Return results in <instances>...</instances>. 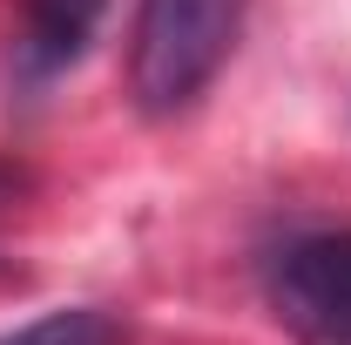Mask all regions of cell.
<instances>
[{"instance_id": "5", "label": "cell", "mask_w": 351, "mask_h": 345, "mask_svg": "<svg viewBox=\"0 0 351 345\" xmlns=\"http://www.w3.org/2000/svg\"><path fill=\"white\" fill-rule=\"evenodd\" d=\"M21 197H27V170L0 156V210H7V203H21Z\"/></svg>"}, {"instance_id": "1", "label": "cell", "mask_w": 351, "mask_h": 345, "mask_svg": "<svg viewBox=\"0 0 351 345\" xmlns=\"http://www.w3.org/2000/svg\"><path fill=\"white\" fill-rule=\"evenodd\" d=\"M250 0H142L135 14V47H129V82L149 115L189 109L217 82L230 47L243 34Z\"/></svg>"}, {"instance_id": "2", "label": "cell", "mask_w": 351, "mask_h": 345, "mask_svg": "<svg viewBox=\"0 0 351 345\" xmlns=\"http://www.w3.org/2000/svg\"><path fill=\"white\" fill-rule=\"evenodd\" d=\"M270 304L304 345H351V230H317L270 258Z\"/></svg>"}, {"instance_id": "3", "label": "cell", "mask_w": 351, "mask_h": 345, "mask_svg": "<svg viewBox=\"0 0 351 345\" xmlns=\"http://www.w3.org/2000/svg\"><path fill=\"white\" fill-rule=\"evenodd\" d=\"M115 0H27V34H21V68L41 82L75 68L95 41V27L108 21Z\"/></svg>"}, {"instance_id": "4", "label": "cell", "mask_w": 351, "mask_h": 345, "mask_svg": "<svg viewBox=\"0 0 351 345\" xmlns=\"http://www.w3.org/2000/svg\"><path fill=\"white\" fill-rule=\"evenodd\" d=\"M122 318L101 311V304H61V311H41L14 332H0V345H122Z\"/></svg>"}]
</instances>
